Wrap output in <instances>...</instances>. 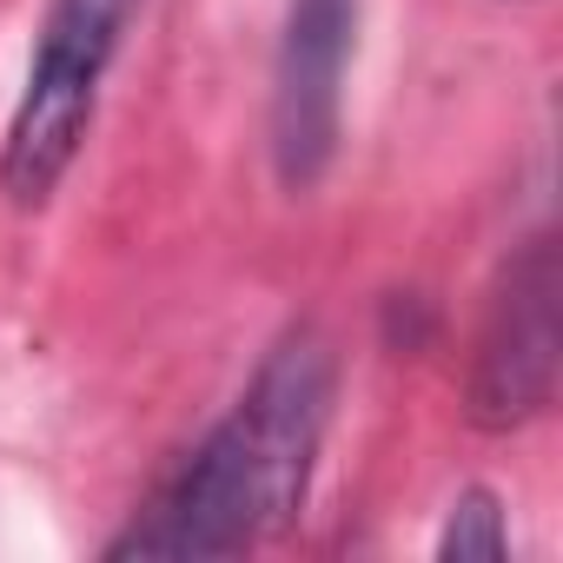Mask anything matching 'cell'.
<instances>
[{
	"mask_svg": "<svg viewBox=\"0 0 563 563\" xmlns=\"http://www.w3.org/2000/svg\"><path fill=\"white\" fill-rule=\"evenodd\" d=\"M332 418V345L292 325L265 352L239 405L179 457L159 497L107 543V563H206L292 530Z\"/></svg>",
	"mask_w": 563,
	"mask_h": 563,
	"instance_id": "6da1fadb",
	"label": "cell"
},
{
	"mask_svg": "<svg viewBox=\"0 0 563 563\" xmlns=\"http://www.w3.org/2000/svg\"><path fill=\"white\" fill-rule=\"evenodd\" d=\"M358 41V0H292L272 60V173L286 192H312L339 159L345 67Z\"/></svg>",
	"mask_w": 563,
	"mask_h": 563,
	"instance_id": "277c9868",
	"label": "cell"
},
{
	"mask_svg": "<svg viewBox=\"0 0 563 563\" xmlns=\"http://www.w3.org/2000/svg\"><path fill=\"white\" fill-rule=\"evenodd\" d=\"M510 550V530H504V510L490 490H464L444 517V537H438V556L444 563H497Z\"/></svg>",
	"mask_w": 563,
	"mask_h": 563,
	"instance_id": "5b68a950",
	"label": "cell"
},
{
	"mask_svg": "<svg viewBox=\"0 0 563 563\" xmlns=\"http://www.w3.org/2000/svg\"><path fill=\"white\" fill-rule=\"evenodd\" d=\"M133 8L140 0H47L27 87L14 100L8 140H0V192L14 206H47V192L67 179Z\"/></svg>",
	"mask_w": 563,
	"mask_h": 563,
	"instance_id": "7a4b0ae2",
	"label": "cell"
},
{
	"mask_svg": "<svg viewBox=\"0 0 563 563\" xmlns=\"http://www.w3.org/2000/svg\"><path fill=\"white\" fill-rule=\"evenodd\" d=\"M563 365V258L556 232H537L497 278L477 358H471V424L477 431H517L550 411Z\"/></svg>",
	"mask_w": 563,
	"mask_h": 563,
	"instance_id": "3957f363",
	"label": "cell"
}]
</instances>
